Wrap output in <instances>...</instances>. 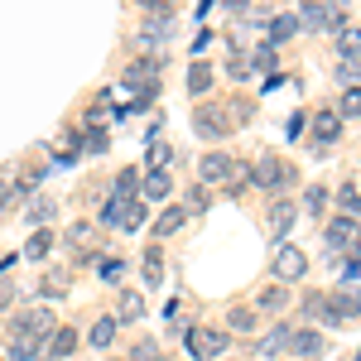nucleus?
<instances>
[{
	"mask_svg": "<svg viewBox=\"0 0 361 361\" xmlns=\"http://www.w3.org/2000/svg\"><path fill=\"white\" fill-rule=\"evenodd\" d=\"M304 29H328V34H342V0H308L304 15H299Z\"/></svg>",
	"mask_w": 361,
	"mask_h": 361,
	"instance_id": "obj_1",
	"label": "nucleus"
},
{
	"mask_svg": "<svg viewBox=\"0 0 361 361\" xmlns=\"http://www.w3.org/2000/svg\"><path fill=\"white\" fill-rule=\"evenodd\" d=\"M250 183H255V188H265V193H284V188L294 183V169L284 164V159H270V154H265L260 164L250 169Z\"/></svg>",
	"mask_w": 361,
	"mask_h": 361,
	"instance_id": "obj_2",
	"label": "nucleus"
},
{
	"mask_svg": "<svg viewBox=\"0 0 361 361\" xmlns=\"http://www.w3.org/2000/svg\"><path fill=\"white\" fill-rule=\"evenodd\" d=\"M226 342H231L226 333H202V328H197V333L183 337V352H188L193 361H212V357H222V352H226Z\"/></svg>",
	"mask_w": 361,
	"mask_h": 361,
	"instance_id": "obj_3",
	"label": "nucleus"
},
{
	"mask_svg": "<svg viewBox=\"0 0 361 361\" xmlns=\"http://www.w3.org/2000/svg\"><path fill=\"white\" fill-rule=\"evenodd\" d=\"M121 82L130 87V92H140V97H149V92H159V63H149V58H140V63H130V68L121 73Z\"/></svg>",
	"mask_w": 361,
	"mask_h": 361,
	"instance_id": "obj_4",
	"label": "nucleus"
},
{
	"mask_svg": "<svg viewBox=\"0 0 361 361\" xmlns=\"http://www.w3.org/2000/svg\"><path fill=\"white\" fill-rule=\"evenodd\" d=\"M193 130L202 140H222L226 130H231V121H226L217 106H193Z\"/></svg>",
	"mask_w": 361,
	"mask_h": 361,
	"instance_id": "obj_5",
	"label": "nucleus"
},
{
	"mask_svg": "<svg viewBox=\"0 0 361 361\" xmlns=\"http://www.w3.org/2000/svg\"><path fill=\"white\" fill-rule=\"evenodd\" d=\"M231 164H236L231 154L212 149V154H202V159H197V178H202V183H231Z\"/></svg>",
	"mask_w": 361,
	"mask_h": 361,
	"instance_id": "obj_6",
	"label": "nucleus"
},
{
	"mask_svg": "<svg viewBox=\"0 0 361 361\" xmlns=\"http://www.w3.org/2000/svg\"><path fill=\"white\" fill-rule=\"evenodd\" d=\"M294 217H299V207H294L289 197H275V202H270V217H265V222H270V241H284L289 226H294Z\"/></svg>",
	"mask_w": 361,
	"mask_h": 361,
	"instance_id": "obj_7",
	"label": "nucleus"
},
{
	"mask_svg": "<svg viewBox=\"0 0 361 361\" xmlns=\"http://www.w3.org/2000/svg\"><path fill=\"white\" fill-rule=\"evenodd\" d=\"M275 275H279V279L308 275V255H304L299 246H279V250H275Z\"/></svg>",
	"mask_w": 361,
	"mask_h": 361,
	"instance_id": "obj_8",
	"label": "nucleus"
},
{
	"mask_svg": "<svg viewBox=\"0 0 361 361\" xmlns=\"http://www.w3.org/2000/svg\"><path fill=\"white\" fill-rule=\"evenodd\" d=\"M44 337V333H54V313L49 308H29V313H20L15 318V337Z\"/></svg>",
	"mask_w": 361,
	"mask_h": 361,
	"instance_id": "obj_9",
	"label": "nucleus"
},
{
	"mask_svg": "<svg viewBox=\"0 0 361 361\" xmlns=\"http://www.w3.org/2000/svg\"><path fill=\"white\" fill-rule=\"evenodd\" d=\"M337 135H342V111H318L313 116V140H318V145H337Z\"/></svg>",
	"mask_w": 361,
	"mask_h": 361,
	"instance_id": "obj_10",
	"label": "nucleus"
},
{
	"mask_svg": "<svg viewBox=\"0 0 361 361\" xmlns=\"http://www.w3.org/2000/svg\"><path fill=\"white\" fill-rule=\"evenodd\" d=\"M361 236V226H357V217H347V212H342V217H333V226H328V246H342V241H347V246H352V241H357Z\"/></svg>",
	"mask_w": 361,
	"mask_h": 361,
	"instance_id": "obj_11",
	"label": "nucleus"
},
{
	"mask_svg": "<svg viewBox=\"0 0 361 361\" xmlns=\"http://www.w3.org/2000/svg\"><path fill=\"white\" fill-rule=\"evenodd\" d=\"M304 313H308V318H318V323H342V318H337V308H333V294H308Z\"/></svg>",
	"mask_w": 361,
	"mask_h": 361,
	"instance_id": "obj_12",
	"label": "nucleus"
},
{
	"mask_svg": "<svg viewBox=\"0 0 361 361\" xmlns=\"http://www.w3.org/2000/svg\"><path fill=\"white\" fill-rule=\"evenodd\" d=\"M73 347H78V333H73V328H54V333H49V347H44V357L63 361Z\"/></svg>",
	"mask_w": 361,
	"mask_h": 361,
	"instance_id": "obj_13",
	"label": "nucleus"
},
{
	"mask_svg": "<svg viewBox=\"0 0 361 361\" xmlns=\"http://www.w3.org/2000/svg\"><path fill=\"white\" fill-rule=\"evenodd\" d=\"M289 352H299V357H318V352H323V337L313 333V328H299V333H289Z\"/></svg>",
	"mask_w": 361,
	"mask_h": 361,
	"instance_id": "obj_14",
	"label": "nucleus"
},
{
	"mask_svg": "<svg viewBox=\"0 0 361 361\" xmlns=\"http://www.w3.org/2000/svg\"><path fill=\"white\" fill-rule=\"evenodd\" d=\"M145 318V299H140L135 289H126L121 294V308H116V323H140Z\"/></svg>",
	"mask_w": 361,
	"mask_h": 361,
	"instance_id": "obj_15",
	"label": "nucleus"
},
{
	"mask_svg": "<svg viewBox=\"0 0 361 361\" xmlns=\"http://www.w3.org/2000/svg\"><path fill=\"white\" fill-rule=\"evenodd\" d=\"M116 226H121V231H140V226H145V202H121Z\"/></svg>",
	"mask_w": 361,
	"mask_h": 361,
	"instance_id": "obj_16",
	"label": "nucleus"
},
{
	"mask_svg": "<svg viewBox=\"0 0 361 361\" xmlns=\"http://www.w3.org/2000/svg\"><path fill=\"white\" fill-rule=\"evenodd\" d=\"M183 222H188V207H164L159 222H154V231H159V236H173V231H183Z\"/></svg>",
	"mask_w": 361,
	"mask_h": 361,
	"instance_id": "obj_17",
	"label": "nucleus"
},
{
	"mask_svg": "<svg viewBox=\"0 0 361 361\" xmlns=\"http://www.w3.org/2000/svg\"><path fill=\"white\" fill-rule=\"evenodd\" d=\"M169 188H173V178H169V169H149V178H145V197H169Z\"/></svg>",
	"mask_w": 361,
	"mask_h": 361,
	"instance_id": "obj_18",
	"label": "nucleus"
},
{
	"mask_svg": "<svg viewBox=\"0 0 361 361\" xmlns=\"http://www.w3.org/2000/svg\"><path fill=\"white\" fill-rule=\"evenodd\" d=\"M299 34V15H275L270 20V44H284V39H294Z\"/></svg>",
	"mask_w": 361,
	"mask_h": 361,
	"instance_id": "obj_19",
	"label": "nucleus"
},
{
	"mask_svg": "<svg viewBox=\"0 0 361 361\" xmlns=\"http://www.w3.org/2000/svg\"><path fill=\"white\" fill-rule=\"evenodd\" d=\"M284 304H289V294H284L279 284H270V289H260V294H255V308H260V313H279Z\"/></svg>",
	"mask_w": 361,
	"mask_h": 361,
	"instance_id": "obj_20",
	"label": "nucleus"
},
{
	"mask_svg": "<svg viewBox=\"0 0 361 361\" xmlns=\"http://www.w3.org/2000/svg\"><path fill=\"white\" fill-rule=\"evenodd\" d=\"M333 308H337V318H357L361 313V289H342V294H333Z\"/></svg>",
	"mask_w": 361,
	"mask_h": 361,
	"instance_id": "obj_21",
	"label": "nucleus"
},
{
	"mask_svg": "<svg viewBox=\"0 0 361 361\" xmlns=\"http://www.w3.org/2000/svg\"><path fill=\"white\" fill-rule=\"evenodd\" d=\"M87 342H92L97 352H106V347L116 342V318H97V328H92V337H87Z\"/></svg>",
	"mask_w": 361,
	"mask_h": 361,
	"instance_id": "obj_22",
	"label": "nucleus"
},
{
	"mask_svg": "<svg viewBox=\"0 0 361 361\" xmlns=\"http://www.w3.org/2000/svg\"><path fill=\"white\" fill-rule=\"evenodd\" d=\"M54 197H34V202H29V222L39 226V231H44V222H54Z\"/></svg>",
	"mask_w": 361,
	"mask_h": 361,
	"instance_id": "obj_23",
	"label": "nucleus"
},
{
	"mask_svg": "<svg viewBox=\"0 0 361 361\" xmlns=\"http://www.w3.org/2000/svg\"><path fill=\"white\" fill-rule=\"evenodd\" d=\"M279 352H289V328H275V333L260 342V357H279Z\"/></svg>",
	"mask_w": 361,
	"mask_h": 361,
	"instance_id": "obj_24",
	"label": "nucleus"
},
{
	"mask_svg": "<svg viewBox=\"0 0 361 361\" xmlns=\"http://www.w3.org/2000/svg\"><path fill=\"white\" fill-rule=\"evenodd\" d=\"M207 87H212V73H207L202 63H193V68H188V92H193V97H202Z\"/></svg>",
	"mask_w": 361,
	"mask_h": 361,
	"instance_id": "obj_25",
	"label": "nucleus"
},
{
	"mask_svg": "<svg viewBox=\"0 0 361 361\" xmlns=\"http://www.w3.org/2000/svg\"><path fill=\"white\" fill-rule=\"evenodd\" d=\"M135 183H140V173H135V169H121V178H116V202H130Z\"/></svg>",
	"mask_w": 361,
	"mask_h": 361,
	"instance_id": "obj_26",
	"label": "nucleus"
},
{
	"mask_svg": "<svg viewBox=\"0 0 361 361\" xmlns=\"http://www.w3.org/2000/svg\"><path fill=\"white\" fill-rule=\"evenodd\" d=\"M145 164H149V169H164V164H169V145H164V140H154V135H149V149H145Z\"/></svg>",
	"mask_w": 361,
	"mask_h": 361,
	"instance_id": "obj_27",
	"label": "nucleus"
},
{
	"mask_svg": "<svg viewBox=\"0 0 361 361\" xmlns=\"http://www.w3.org/2000/svg\"><path fill=\"white\" fill-rule=\"evenodd\" d=\"M49 246H54V241H49V231H34V236H29V246H25V255H29V260H44Z\"/></svg>",
	"mask_w": 361,
	"mask_h": 361,
	"instance_id": "obj_28",
	"label": "nucleus"
},
{
	"mask_svg": "<svg viewBox=\"0 0 361 361\" xmlns=\"http://www.w3.org/2000/svg\"><path fill=\"white\" fill-rule=\"evenodd\" d=\"M337 44H342V58H357L361 54V29H342Z\"/></svg>",
	"mask_w": 361,
	"mask_h": 361,
	"instance_id": "obj_29",
	"label": "nucleus"
},
{
	"mask_svg": "<svg viewBox=\"0 0 361 361\" xmlns=\"http://www.w3.org/2000/svg\"><path fill=\"white\" fill-rule=\"evenodd\" d=\"M231 328L236 333H250L255 328V308H231Z\"/></svg>",
	"mask_w": 361,
	"mask_h": 361,
	"instance_id": "obj_30",
	"label": "nucleus"
},
{
	"mask_svg": "<svg viewBox=\"0 0 361 361\" xmlns=\"http://www.w3.org/2000/svg\"><path fill=\"white\" fill-rule=\"evenodd\" d=\"M337 202H342V212H352V217H361V197L352 193V188H337Z\"/></svg>",
	"mask_w": 361,
	"mask_h": 361,
	"instance_id": "obj_31",
	"label": "nucleus"
},
{
	"mask_svg": "<svg viewBox=\"0 0 361 361\" xmlns=\"http://www.w3.org/2000/svg\"><path fill=\"white\" fill-rule=\"evenodd\" d=\"M145 44H164L169 39V20H159V25H145V34H140Z\"/></svg>",
	"mask_w": 361,
	"mask_h": 361,
	"instance_id": "obj_32",
	"label": "nucleus"
},
{
	"mask_svg": "<svg viewBox=\"0 0 361 361\" xmlns=\"http://www.w3.org/2000/svg\"><path fill=\"white\" fill-rule=\"evenodd\" d=\"M352 78H361V63L357 58H342L337 63V82H352Z\"/></svg>",
	"mask_w": 361,
	"mask_h": 361,
	"instance_id": "obj_33",
	"label": "nucleus"
},
{
	"mask_svg": "<svg viewBox=\"0 0 361 361\" xmlns=\"http://www.w3.org/2000/svg\"><path fill=\"white\" fill-rule=\"evenodd\" d=\"M342 116H361V87H352V92L342 97Z\"/></svg>",
	"mask_w": 361,
	"mask_h": 361,
	"instance_id": "obj_34",
	"label": "nucleus"
},
{
	"mask_svg": "<svg viewBox=\"0 0 361 361\" xmlns=\"http://www.w3.org/2000/svg\"><path fill=\"white\" fill-rule=\"evenodd\" d=\"M308 212H313V217H318V212H323V207H328V193H323V188H308Z\"/></svg>",
	"mask_w": 361,
	"mask_h": 361,
	"instance_id": "obj_35",
	"label": "nucleus"
},
{
	"mask_svg": "<svg viewBox=\"0 0 361 361\" xmlns=\"http://www.w3.org/2000/svg\"><path fill=\"white\" fill-rule=\"evenodd\" d=\"M226 73H231V78H250V73H255V68H250L246 58L236 54V58H231V63H226Z\"/></svg>",
	"mask_w": 361,
	"mask_h": 361,
	"instance_id": "obj_36",
	"label": "nucleus"
},
{
	"mask_svg": "<svg viewBox=\"0 0 361 361\" xmlns=\"http://www.w3.org/2000/svg\"><path fill=\"white\" fill-rule=\"evenodd\" d=\"M255 68H275V49H270V44L255 49Z\"/></svg>",
	"mask_w": 361,
	"mask_h": 361,
	"instance_id": "obj_37",
	"label": "nucleus"
},
{
	"mask_svg": "<svg viewBox=\"0 0 361 361\" xmlns=\"http://www.w3.org/2000/svg\"><path fill=\"white\" fill-rule=\"evenodd\" d=\"M102 149H106V130H92L87 135V154H102Z\"/></svg>",
	"mask_w": 361,
	"mask_h": 361,
	"instance_id": "obj_38",
	"label": "nucleus"
},
{
	"mask_svg": "<svg viewBox=\"0 0 361 361\" xmlns=\"http://www.w3.org/2000/svg\"><path fill=\"white\" fill-rule=\"evenodd\" d=\"M121 270H126L121 260H111V255H102V275H106V279H121Z\"/></svg>",
	"mask_w": 361,
	"mask_h": 361,
	"instance_id": "obj_39",
	"label": "nucleus"
},
{
	"mask_svg": "<svg viewBox=\"0 0 361 361\" xmlns=\"http://www.w3.org/2000/svg\"><path fill=\"white\" fill-rule=\"evenodd\" d=\"M63 289H68V279H63V275H49V279H44V294H54V299H58Z\"/></svg>",
	"mask_w": 361,
	"mask_h": 361,
	"instance_id": "obj_40",
	"label": "nucleus"
},
{
	"mask_svg": "<svg viewBox=\"0 0 361 361\" xmlns=\"http://www.w3.org/2000/svg\"><path fill=\"white\" fill-rule=\"evenodd\" d=\"M130 361H159V357H154V342H140L135 352H130Z\"/></svg>",
	"mask_w": 361,
	"mask_h": 361,
	"instance_id": "obj_41",
	"label": "nucleus"
},
{
	"mask_svg": "<svg viewBox=\"0 0 361 361\" xmlns=\"http://www.w3.org/2000/svg\"><path fill=\"white\" fill-rule=\"evenodd\" d=\"M188 212H207V193H188Z\"/></svg>",
	"mask_w": 361,
	"mask_h": 361,
	"instance_id": "obj_42",
	"label": "nucleus"
},
{
	"mask_svg": "<svg viewBox=\"0 0 361 361\" xmlns=\"http://www.w3.org/2000/svg\"><path fill=\"white\" fill-rule=\"evenodd\" d=\"M15 304V284H5V279H0V308H10Z\"/></svg>",
	"mask_w": 361,
	"mask_h": 361,
	"instance_id": "obj_43",
	"label": "nucleus"
},
{
	"mask_svg": "<svg viewBox=\"0 0 361 361\" xmlns=\"http://www.w3.org/2000/svg\"><path fill=\"white\" fill-rule=\"evenodd\" d=\"M222 5H226V10H246L250 0H222Z\"/></svg>",
	"mask_w": 361,
	"mask_h": 361,
	"instance_id": "obj_44",
	"label": "nucleus"
},
{
	"mask_svg": "<svg viewBox=\"0 0 361 361\" xmlns=\"http://www.w3.org/2000/svg\"><path fill=\"white\" fill-rule=\"evenodd\" d=\"M0 207H5V193H0Z\"/></svg>",
	"mask_w": 361,
	"mask_h": 361,
	"instance_id": "obj_45",
	"label": "nucleus"
}]
</instances>
